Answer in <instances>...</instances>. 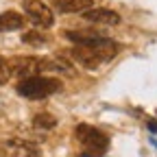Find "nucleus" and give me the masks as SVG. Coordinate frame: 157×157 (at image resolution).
Wrapping results in <instances>:
<instances>
[{
  "mask_svg": "<svg viewBox=\"0 0 157 157\" xmlns=\"http://www.w3.org/2000/svg\"><path fill=\"white\" fill-rule=\"evenodd\" d=\"M52 7L61 13H76V11H85L94 5V0H50Z\"/></svg>",
  "mask_w": 157,
  "mask_h": 157,
  "instance_id": "9",
  "label": "nucleus"
},
{
  "mask_svg": "<svg viewBox=\"0 0 157 157\" xmlns=\"http://www.w3.org/2000/svg\"><path fill=\"white\" fill-rule=\"evenodd\" d=\"M61 90V83L57 78H48V76H29V78H22L17 83V94L24 96V98H31V101H42V98H48L50 94Z\"/></svg>",
  "mask_w": 157,
  "mask_h": 157,
  "instance_id": "3",
  "label": "nucleus"
},
{
  "mask_svg": "<svg viewBox=\"0 0 157 157\" xmlns=\"http://www.w3.org/2000/svg\"><path fill=\"white\" fill-rule=\"evenodd\" d=\"M9 76H11V70H9V63H7V59L0 57V85H5L9 81Z\"/></svg>",
  "mask_w": 157,
  "mask_h": 157,
  "instance_id": "13",
  "label": "nucleus"
},
{
  "mask_svg": "<svg viewBox=\"0 0 157 157\" xmlns=\"http://www.w3.org/2000/svg\"><path fill=\"white\" fill-rule=\"evenodd\" d=\"M120 44L113 42V39H107V37H98V39H90V42H83V44H76L70 55L74 61H78L85 68H98L103 63H109L111 59L120 52Z\"/></svg>",
  "mask_w": 157,
  "mask_h": 157,
  "instance_id": "1",
  "label": "nucleus"
},
{
  "mask_svg": "<svg viewBox=\"0 0 157 157\" xmlns=\"http://www.w3.org/2000/svg\"><path fill=\"white\" fill-rule=\"evenodd\" d=\"M74 137H76V142L83 146L87 157H98L109 148L107 133H103L101 129H96L92 124H78L74 129Z\"/></svg>",
  "mask_w": 157,
  "mask_h": 157,
  "instance_id": "2",
  "label": "nucleus"
},
{
  "mask_svg": "<svg viewBox=\"0 0 157 157\" xmlns=\"http://www.w3.org/2000/svg\"><path fill=\"white\" fill-rule=\"evenodd\" d=\"M22 42L24 44H31V46H42V44L48 42V35L42 33V29H33V31H29V33L22 35Z\"/></svg>",
  "mask_w": 157,
  "mask_h": 157,
  "instance_id": "11",
  "label": "nucleus"
},
{
  "mask_svg": "<svg viewBox=\"0 0 157 157\" xmlns=\"http://www.w3.org/2000/svg\"><path fill=\"white\" fill-rule=\"evenodd\" d=\"M9 63L11 74L20 76V78H29L39 74V57H13Z\"/></svg>",
  "mask_w": 157,
  "mask_h": 157,
  "instance_id": "5",
  "label": "nucleus"
},
{
  "mask_svg": "<svg viewBox=\"0 0 157 157\" xmlns=\"http://www.w3.org/2000/svg\"><path fill=\"white\" fill-rule=\"evenodd\" d=\"M83 17L85 20H90V22H96V24H118L120 22V15H118L116 11H111V9H85L83 11Z\"/></svg>",
  "mask_w": 157,
  "mask_h": 157,
  "instance_id": "7",
  "label": "nucleus"
},
{
  "mask_svg": "<svg viewBox=\"0 0 157 157\" xmlns=\"http://www.w3.org/2000/svg\"><path fill=\"white\" fill-rule=\"evenodd\" d=\"M24 11H26L29 20H31L35 26H39V29H48V26H52V22H55L52 11L48 9V5L42 2V0H26Z\"/></svg>",
  "mask_w": 157,
  "mask_h": 157,
  "instance_id": "4",
  "label": "nucleus"
},
{
  "mask_svg": "<svg viewBox=\"0 0 157 157\" xmlns=\"http://www.w3.org/2000/svg\"><path fill=\"white\" fill-rule=\"evenodd\" d=\"M11 157H39V148L33 144V142H26V140H9L7 144Z\"/></svg>",
  "mask_w": 157,
  "mask_h": 157,
  "instance_id": "8",
  "label": "nucleus"
},
{
  "mask_svg": "<svg viewBox=\"0 0 157 157\" xmlns=\"http://www.w3.org/2000/svg\"><path fill=\"white\" fill-rule=\"evenodd\" d=\"M33 124H35L37 129H52V127L57 124V118L50 116V113H37L35 120H33Z\"/></svg>",
  "mask_w": 157,
  "mask_h": 157,
  "instance_id": "12",
  "label": "nucleus"
},
{
  "mask_svg": "<svg viewBox=\"0 0 157 157\" xmlns=\"http://www.w3.org/2000/svg\"><path fill=\"white\" fill-rule=\"evenodd\" d=\"M24 26V15H20L17 11H5L0 13V33L7 31H17Z\"/></svg>",
  "mask_w": 157,
  "mask_h": 157,
  "instance_id": "10",
  "label": "nucleus"
},
{
  "mask_svg": "<svg viewBox=\"0 0 157 157\" xmlns=\"http://www.w3.org/2000/svg\"><path fill=\"white\" fill-rule=\"evenodd\" d=\"M39 72H59V74H74V68L63 57H39Z\"/></svg>",
  "mask_w": 157,
  "mask_h": 157,
  "instance_id": "6",
  "label": "nucleus"
}]
</instances>
